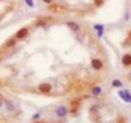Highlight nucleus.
I'll list each match as a JSON object with an SVG mask.
<instances>
[{
  "label": "nucleus",
  "instance_id": "1",
  "mask_svg": "<svg viewBox=\"0 0 131 123\" xmlns=\"http://www.w3.org/2000/svg\"><path fill=\"white\" fill-rule=\"evenodd\" d=\"M119 95L121 98L127 103H131V94L129 93L128 90H120L119 91Z\"/></svg>",
  "mask_w": 131,
  "mask_h": 123
},
{
  "label": "nucleus",
  "instance_id": "2",
  "mask_svg": "<svg viewBox=\"0 0 131 123\" xmlns=\"http://www.w3.org/2000/svg\"><path fill=\"white\" fill-rule=\"evenodd\" d=\"M50 11L53 12L55 13H63L64 12V7H61V6H57V5H53L51 6L50 7L48 8Z\"/></svg>",
  "mask_w": 131,
  "mask_h": 123
},
{
  "label": "nucleus",
  "instance_id": "3",
  "mask_svg": "<svg viewBox=\"0 0 131 123\" xmlns=\"http://www.w3.org/2000/svg\"><path fill=\"white\" fill-rule=\"evenodd\" d=\"M39 90L43 93H48L50 92L52 86L49 84H41L39 87Z\"/></svg>",
  "mask_w": 131,
  "mask_h": 123
},
{
  "label": "nucleus",
  "instance_id": "4",
  "mask_svg": "<svg viewBox=\"0 0 131 123\" xmlns=\"http://www.w3.org/2000/svg\"><path fill=\"white\" fill-rule=\"evenodd\" d=\"M56 112H57V115L58 117H65L66 115L67 110L65 107H59V108L57 109Z\"/></svg>",
  "mask_w": 131,
  "mask_h": 123
},
{
  "label": "nucleus",
  "instance_id": "5",
  "mask_svg": "<svg viewBox=\"0 0 131 123\" xmlns=\"http://www.w3.org/2000/svg\"><path fill=\"white\" fill-rule=\"evenodd\" d=\"M27 33H28V30H27L26 28H22V29L20 30L19 31H17L16 36H17V39H22L27 35Z\"/></svg>",
  "mask_w": 131,
  "mask_h": 123
},
{
  "label": "nucleus",
  "instance_id": "6",
  "mask_svg": "<svg viewBox=\"0 0 131 123\" xmlns=\"http://www.w3.org/2000/svg\"><path fill=\"white\" fill-rule=\"evenodd\" d=\"M92 66L94 69L98 70V69H100L101 67H102V62L98 60V59H94V60L92 61Z\"/></svg>",
  "mask_w": 131,
  "mask_h": 123
},
{
  "label": "nucleus",
  "instance_id": "7",
  "mask_svg": "<svg viewBox=\"0 0 131 123\" xmlns=\"http://www.w3.org/2000/svg\"><path fill=\"white\" fill-rule=\"evenodd\" d=\"M122 62L123 64L126 65V66H129V65L131 64V56L129 54H126L122 58Z\"/></svg>",
  "mask_w": 131,
  "mask_h": 123
},
{
  "label": "nucleus",
  "instance_id": "8",
  "mask_svg": "<svg viewBox=\"0 0 131 123\" xmlns=\"http://www.w3.org/2000/svg\"><path fill=\"white\" fill-rule=\"evenodd\" d=\"M94 28L98 31V36L102 37V35L103 34V29H104L103 25H95L94 26Z\"/></svg>",
  "mask_w": 131,
  "mask_h": 123
},
{
  "label": "nucleus",
  "instance_id": "9",
  "mask_svg": "<svg viewBox=\"0 0 131 123\" xmlns=\"http://www.w3.org/2000/svg\"><path fill=\"white\" fill-rule=\"evenodd\" d=\"M67 25H68L69 27H70V28L74 31H77L79 29H80V26H79V25L75 22H68V23H67Z\"/></svg>",
  "mask_w": 131,
  "mask_h": 123
},
{
  "label": "nucleus",
  "instance_id": "10",
  "mask_svg": "<svg viewBox=\"0 0 131 123\" xmlns=\"http://www.w3.org/2000/svg\"><path fill=\"white\" fill-rule=\"evenodd\" d=\"M112 85L114 87H120V86H122V83H121V81L119 80H114L112 82Z\"/></svg>",
  "mask_w": 131,
  "mask_h": 123
},
{
  "label": "nucleus",
  "instance_id": "11",
  "mask_svg": "<svg viewBox=\"0 0 131 123\" xmlns=\"http://www.w3.org/2000/svg\"><path fill=\"white\" fill-rule=\"evenodd\" d=\"M101 92H102V90H101L100 87H95V88H94V90H93V94L94 95H96V96L100 94Z\"/></svg>",
  "mask_w": 131,
  "mask_h": 123
},
{
  "label": "nucleus",
  "instance_id": "12",
  "mask_svg": "<svg viewBox=\"0 0 131 123\" xmlns=\"http://www.w3.org/2000/svg\"><path fill=\"white\" fill-rule=\"evenodd\" d=\"M25 3H27V5L30 6V7H34V2H33V0H25Z\"/></svg>",
  "mask_w": 131,
  "mask_h": 123
},
{
  "label": "nucleus",
  "instance_id": "13",
  "mask_svg": "<svg viewBox=\"0 0 131 123\" xmlns=\"http://www.w3.org/2000/svg\"><path fill=\"white\" fill-rule=\"evenodd\" d=\"M15 43V41L13 40V39H12V40H9L8 42L7 43V46H12L13 44Z\"/></svg>",
  "mask_w": 131,
  "mask_h": 123
},
{
  "label": "nucleus",
  "instance_id": "14",
  "mask_svg": "<svg viewBox=\"0 0 131 123\" xmlns=\"http://www.w3.org/2000/svg\"><path fill=\"white\" fill-rule=\"evenodd\" d=\"M95 3H96L97 5H101L102 3V0H96V1H95Z\"/></svg>",
  "mask_w": 131,
  "mask_h": 123
},
{
  "label": "nucleus",
  "instance_id": "15",
  "mask_svg": "<svg viewBox=\"0 0 131 123\" xmlns=\"http://www.w3.org/2000/svg\"><path fill=\"white\" fill-rule=\"evenodd\" d=\"M43 2H45V3H50L53 0H43Z\"/></svg>",
  "mask_w": 131,
  "mask_h": 123
},
{
  "label": "nucleus",
  "instance_id": "16",
  "mask_svg": "<svg viewBox=\"0 0 131 123\" xmlns=\"http://www.w3.org/2000/svg\"><path fill=\"white\" fill-rule=\"evenodd\" d=\"M39 117V114H35V116L33 117V119H37L38 117Z\"/></svg>",
  "mask_w": 131,
  "mask_h": 123
},
{
  "label": "nucleus",
  "instance_id": "17",
  "mask_svg": "<svg viewBox=\"0 0 131 123\" xmlns=\"http://www.w3.org/2000/svg\"><path fill=\"white\" fill-rule=\"evenodd\" d=\"M1 105H2V102L0 101V107H1Z\"/></svg>",
  "mask_w": 131,
  "mask_h": 123
},
{
  "label": "nucleus",
  "instance_id": "18",
  "mask_svg": "<svg viewBox=\"0 0 131 123\" xmlns=\"http://www.w3.org/2000/svg\"><path fill=\"white\" fill-rule=\"evenodd\" d=\"M130 76H131V73H130Z\"/></svg>",
  "mask_w": 131,
  "mask_h": 123
}]
</instances>
